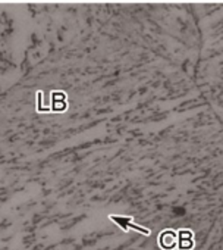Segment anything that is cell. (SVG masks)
Returning a JSON list of instances; mask_svg holds the SVG:
<instances>
[{
	"instance_id": "1",
	"label": "cell",
	"mask_w": 223,
	"mask_h": 250,
	"mask_svg": "<svg viewBox=\"0 0 223 250\" xmlns=\"http://www.w3.org/2000/svg\"><path fill=\"white\" fill-rule=\"evenodd\" d=\"M112 219L116 222V224H119L123 230H128V228H134L136 230L138 233H144V234H150V231L148 230H145V228H141V227H138V225H134L132 222H131V218H122V216H112Z\"/></svg>"
}]
</instances>
